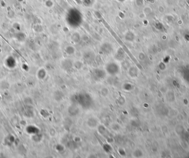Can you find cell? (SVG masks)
<instances>
[{"label":"cell","instance_id":"1","mask_svg":"<svg viewBox=\"0 0 189 158\" xmlns=\"http://www.w3.org/2000/svg\"><path fill=\"white\" fill-rule=\"evenodd\" d=\"M106 69L110 74L115 75L118 72L119 67L117 64L114 62H112L107 65Z\"/></svg>","mask_w":189,"mask_h":158}]
</instances>
